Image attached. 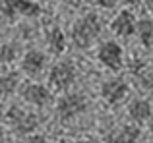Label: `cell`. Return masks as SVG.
Returning a JSON list of instances; mask_svg holds the SVG:
<instances>
[{
    "label": "cell",
    "mask_w": 153,
    "mask_h": 143,
    "mask_svg": "<svg viewBox=\"0 0 153 143\" xmlns=\"http://www.w3.org/2000/svg\"><path fill=\"white\" fill-rule=\"evenodd\" d=\"M103 33V19L95 12L83 14L79 19H76L70 27V39L74 46L78 49H89Z\"/></svg>",
    "instance_id": "6da1fadb"
},
{
    "label": "cell",
    "mask_w": 153,
    "mask_h": 143,
    "mask_svg": "<svg viewBox=\"0 0 153 143\" xmlns=\"http://www.w3.org/2000/svg\"><path fill=\"white\" fill-rule=\"evenodd\" d=\"M6 120H8V124L12 126V130H14L16 133L25 136V137L31 136V133H35V130L41 124V120H39V116L35 112H27V110H23L22 106H18V105H12L10 108L6 110Z\"/></svg>",
    "instance_id": "7a4b0ae2"
},
{
    "label": "cell",
    "mask_w": 153,
    "mask_h": 143,
    "mask_svg": "<svg viewBox=\"0 0 153 143\" xmlns=\"http://www.w3.org/2000/svg\"><path fill=\"white\" fill-rule=\"evenodd\" d=\"M87 110V99L83 93H76V91H70V93H64L62 97L56 101L54 105V112L60 120L68 122L72 118L79 116Z\"/></svg>",
    "instance_id": "3957f363"
},
{
    "label": "cell",
    "mask_w": 153,
    "mask_h": 143,
    "mask_svg": "<svg viewBox=\"0 0 153 143\" xmlns=\"http://www.w3.org/2000/svg\"><path fill=\"white\" fill-rule=\"evenodd\" d=\"M76 66L70 60H58L49 70V85L56 91H66L76 81Z\"/></svg>",
    "instance_id": "277c9868"
},
{
    "label": "cell",
    "mask_w": 153,
    "mask_h": 143,
    "mask_svg": "<svg viewBox=\"0 0 153 143\" xmlns=\"http://www.w3.org/2000/svg\"><path fill=\"white\" fill-rule=\"evenodd\" d=\"M0 12L8 19H16L19 15L22 18H37V15H41L43 8L35 0H2Z\"/></svg>",
    "instance_id": "5b68a950"
},
{
    "label": "cell",
    "mask_w": 153,
    "mask_h": 143,
    "mask_svg": "<svg viewBox=\"0 0 153 143\" xmlns=\"http://www.w3.org/2000/svg\"><path fill=\"white\" fill-rule=\"evenodd\" d=\"M97 60L105 68L116 72L124 66V49L116 41H105L97 50Z\"/></svg>",
    "instance_id": "8992f818"
},
{
    "label": "cell",
    "mask_w": 153,
    "mask_h": 143,
    "mask_svg": "<svg viewBox=\"0 0 153 143\" xmlns=\"http://www.w3.org/2000/svg\"><path fill=\"white\" fill-rule=\"evenodd\" d=\"M128 89H130V87H128V83L124 81V79L111 77V79H107V81H103L101 97L105 99V102L114 106V105H120V102L128 97Z\"/></svg>",
    "instance_id": "52a82bcc"
},
{
    "label": "cell",
    "mask_w": 153,
    "mask_h": 143,
    "mask_svg": "<svg viewBox=\"0 0 153 143\" xmlns=\"http://www.w3.org/2000/svg\"><path fill=\"white\" fill-rule=\"evenodd\" d=\"M111 29L114 35L118 37H132L136 35V29H138V19H136V14L132 10H120L118 14L114 15V19L111 21Z\"/></svg>",
    "instance_id": "ba28073f"
},
{
    "label": "cell",
    "mask_w": 153,
    "mask_h": 143,
    "mask_svg": "<svg viewBox=\"0 0 153 143\" xmlns=\"http://www.w3.org/2000/svg\"><path fill=\"white\" fill-rule=\"evenodd\" d=\"M22 97L25 102H29L31 106H37V108H43L51 102L52 93L47 85L43 83H25L22 89Z\"/></svg>",
    "instance_id": "9c48e42d"
},
{
    "label": "cell",
    "mask_w": 153,
    "mask_h": 143,
    "mask_svg": "<svg viewBox=\"0 0 153 143\" xmlns=\"http://www.w3.org/2000/svg\"><path fill=\"white\" fill-rule=\"evenodd\" d=\"M47 68V54L43 50L31 49L22 56V72L27 77H39Z\"/></svg>",
    "instance_id": "30bf717a"
},
{
    "label": "cell",
    "mask_w": 153,
    "mask_h": 143,
    "mask_svg": "<svg viewBox=\"0 0 153 143\" xmlns=\"http://www.w3.org/2000/svg\"><path fill=\"white\" fill-rule=\"evenodd\" d=\"M142 136V130L136 124L114 126L105 133V143H136Z\"/></svg>",
    "instance_id": "8fae6325"
},
{
    "label": "cell",
    "mask_w": 153,
    "mask_h": 143,
    "mask_svg": "<svg viewBox=\"0 0 153 143\" xmlns=\"http://www.w3.org/2000/svg\"><path fill=\"white\" fill-rule=\"evenodd\" d=\"M130 74L134 77L136 85L143 91V93H153V72L147 68V62L142 58H136L130 64Z\"/></svg>",
    "instance_id": "7c38bea8"
},
{
    "label": "cell",
    "mask_w": 153,
    "mask_h": 143,
    "mask_svg": "<svg viewBox=\"0 0 153 143\" xmlns=\"http://www.w3.org/2000/svg\"><path fill=\"white\" fill-rule=\"evenodd\" d=\"M128 116L134 124H143L149 122V118L153 116V106L147 99H132L128 102Z\"/></svg>",
    "instance_id": "4fadbf2b"
},
{
    "label": "cell",
    "mask_w": 153,
    "mask_h": 143,
    "mask_svg": "<svg viewBox=\"0 0 153 143\" xmlns=\"http://www.w3.org/2000/svg\"><path fill=\"white\" fill-rule=\"evenodd\" d=\"M45 43H47V49H49L51 54L54 56H60V54L66 50V33H64L60 27H51L49 31L45 33Z\"/></svg>",
    "instance_id": "5bb4252c"
},
{
    "label": "cell",
    "mask_w": 153,
    "mask_h": 143,
    "mask_svg": "<svg viewBox=\"0 0 153 143\" xmlns=\"http://www.w3.org/2000/svg\"><path fill=\"white\" fill-rule=\"evenodd\" d=\"M136 35H138L142 46L147 50V52H153V21L149 18H142L138 19V29H136Z\"/></svg>",
    "instance_id": "9a60e30c"
},
{
    "label": "cell",
    "mask_w": 153,
    "mask_h": 143,
    "mask_svg": "<svg viewBox=\"0 0 153 143\" xmlns=\"http://www.w3.org/2000/svg\"><path fill=\"white\" fill-rule=\"evenodd\" d=\"M19 87V77L14 72H8V74L0 75V95L8 97V95H14Z\"/></svg>",
    "instance_id": "2e32d148"
},
{
    "label": "cell",
    "mask_w": 153,
    "mask_h": 143,
    "mask_svg": "<svg viewBox=\"0 0 153 143\" xmlns=\"http://www.w3.org/2000/svg\"><path fill=\"white\" fill-rule=\"evenodd\" d=\"M19 56V45L14 41H8L0 45V62L2 64H12Z\"/></svg>",
    "instance_id": "e0dca14e"
},
{
    "label": "cell",
    "mask_w": 153,
    "mask_h": 143,
    "mask_svg": "<svg viewBox=\"0 0 153 143\" xmlns=\"http://www.w3.org/2000/svg\"><path fill=\"white\" fill-rule=\"evenodd\" d=\"M93 2L99 8H103V10H114L118 6V0H93Z\"/></svg>",
    "instance_id": "ac0fdd59"
},
{
    "label": "cell",
    "mask_w": 153,
    "mask_h": 143,
    "mask_svg": "<svg viewBox=\"0 0 153 143\" xmlns=\"http://www.w3.org/2000/svg\"><path fill=\"white\" fill-rule=\"evenodd\" d=\"M23 143H47L45 136H39V133H31V136L25 137V141Z\"/></svg>",
    "instance_id": "d6986e66"
},
{
    "label": "cell",
    "mask_w": 153,
    "mask_h": 143,
    "mask_svg": "<svg viewBox=\"0 0 153 143\" xmlns=\"http://www.w3.org/2000/svg\"><path fill=\"white\" fill-rule=\"evenodd\" d=\"M62 2L66 4V6H70V8H79L85 0H62Z\"/></svg>",
    "instance_id": "ffe728a7"
},
{
    "label": "cell",
    "mask_w": 153,
    "mask_h": 143,
    "mask_svg": "<svg viewBox=\"0 0 153 143\" xmlns=\"http://www.w3.org/2000/svg\"><path fill=\"white\" fill-rule=\"evenodd\" d=\"M126 4H130V6H140V4L143 2V0H124Z\"/></svg>",
    "instance_id": "44dd1931"
},
{
    "label": "cell",
    "mask_w": 153,
    "mask_h": 143,
    "mask_svg": "<svg viewBox=\"0 0 153 143\" xmlns=\"http://www.w3.org/2000/svg\"><path fill=\"white\" fill-rule=\"evenodd\" d=\"M147 6H149V12H151V15H153V0H149V2H147Z\"/></svg>",
    "instance_id": "7402d4cb"
},
{
    "label": "cell",
    "mask_w": 153,
    "mask_h": 143,
    "mask_svg": "<svg viewBox=\"0 0 153 143\" xmlns=\"http://www.w3.org/2000/svg\"><path fill=\"white\" fill-rule=\"evenodd\" d=\"M149 130H151V133H153V122H151V124H149Z\"/></svg>",
    "instance_id": "603a6c76"
},
{
    "label": "cell",
    "mask_w": 153,
    "mask_h": 143,
    "mask_svg": "<svg viewBox=\"0 0 153 143\" xmlns=\"http://www.w3.org/2000/svg\"><path fill=\"white\" fill-rule=\"evenodd\" d=\"M146 143H153V141H146Z\"/></svg>",
    "instance_id": "cb8c5ba5"
},
{
    "label": "cell",
    "mask_w": 153,
    "mask_h": 143,
    "mask_svg": "<svg viewBox=\"0 0 153 143\" xmlns=\"http://www.w3.org/2000/svg\"><path fill=\"white\" fill-rule=\"evenodd\" d=\"M0 33H2V31H0Z\"/></svg>",
    "instance_id": "d4e9b609"
}]
</instances>
